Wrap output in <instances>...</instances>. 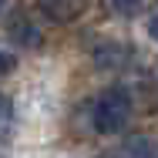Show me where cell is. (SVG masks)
<instances>
[{
  "instance_id": "7",
  "label": "cell",
  "mask_w": 158,
  "mask_h": 158,
  "mask_svg": "<svg viewBox=\"0 0 158 158\" xmlns=\"http://www.w3.org/2000/svg\"><path fill=\"white\" fill-rule=\"evenodd\" d=\"M17 67V54L7 47V44H0V74H10Z\"/></svg>"
},
{
  "instance_id": "2",
  "label": "cell",
  "mask_w": 158,
  "mask_h": 158,
  "mask_svg": "<svg viewBox=\"0 0 158 158\" xmlns=\"http://www.w3.org/2000/svg\"><path fill=\"white\" fill-rule=\"evenodd\" d=\"M7 37H10L14 44H20V47H31V51L44 44V34H40V27L31 20L27 10H14V14L7 17Z\"/></svg>"
},
{
  "instance_id": "10",
  "label": "cell",
  "mask_w": 158,
  "mask_h": 158,
  "mask_svg": "<svg viewBox=\"0 0 158 158\" xmlns=\"http://www.w3.org/2000/svg\"><path fill=\"white\" fill-rule=\"evenodd\" d=\"M3 7H7V0H0V10H3Z\"/></svg>"
},
{
  "instance_id": "8",
  "label": "cell",
  "mask_w": 158,
  "mask_h": 158,
  "mask_svg": "<svg viewBox=\"0 0 158 158\" xmlns=\"http://www.w3.org/2000/svg\"><path fill=\"white\" fill-rule=\"evenodd\" d=\"M111 7H114L121 17H131V14L141 7V0H111Z\"/></svg>"
},
{
  "instance_id": "3",
  "label": "cell",
  "mask_w": 158,
  "mask_h": 158,
  "mask_svg": "<svg viewBox=\"0 0 158 158\" xmlns=\"http://www.w3.org/2000/svg\"><path fill=\"white\" fill-rule=\"evenodd\" d=\"M88 3L91 0H37V10L54 24H71L88 10Z\"/></svg>"
},
{
  "instance_id": "1",
  "label": "cell",
  "mask_w": 158,
  "mask_h": 158,
  "mask_svg": "<svg viewBox=\"0 0 158 158\" xmlns=\"http://www.w3.org/2000/svg\"><path fill=\"white\" fill-rule=\"evenodd\" d=\"M131 94L125 88H108L104 94L94 101L91 108V121H94V131L101 135H118L125 131V125L131 121Z\"/></svg>"
},
{
  "instance_id": "4",
  "label": "cell",
  "mask_w": 158,
  "mask_h": 158,
  "mask_svg": "<svg viewBox=\"0 0 158 158\" xmlns=\"http://www.w3.org/2000/svg\"><path fill=\"white\" fill-rule=\"evenodd\" d=\"M94 61H98V67H121V64L128 61V51L121 47V44L108 40V44H101V47L94 51Z\"/></svg>"
},
{
  "instance_id": "5",
  "label": "cell",
  "mask_w": 158,
  "mask_h": 158,
  "mask_svg": "<svg viewBox=\"0 0 158 158\" xmlns=\"http://www.w3.org/2000/svg\"><path fill=\"white\" fill-rule=\"evenodd\" d=\"M125 152H128V158H158L152 138H131L125 145Z\"/></svg>"
},
{
  "instance_id": "9",
  "label": "cell",
  "mask_w": 158,
  "mask_h": 158,
  "mask_svg": "<svg viewBox=\"0 0 158 158\" xmlns=\"http://www.w3.org/2000/svg\"><path fill=\"white\" fill-rule=\"evenodd\" d=\"M148 34H152V40L158 44V14H152V17H148Z\"/></svg>"
},
{
  "instance_id": "6",
  "label": "cell",
  "mask_w": 158,
  "mask_h": 158,
  "mask_svg": "<svg viewBox=\"0 0 158 158\" xmlns=\"http://www.w3.org/2000/svg\"><path fill=\"white\" fill-rule=\"evenodd\" d=\"M10 128H14V101H10V94L0 91V135H7Z\"/></svg>"
}]
</instances>
